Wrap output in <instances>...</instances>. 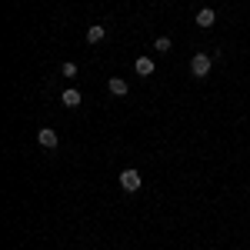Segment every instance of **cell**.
Instances as JSON below:
<instances>
[{
  "label": "cell",
  "instance_id": "1",
  "mask_svg": "<svg viewBox=\"0 0 250 250\" xmlns=\"http://www.w3.org/2000/svg\"><path fill=\"white\" fill-rule=\"evenodd\" d=\"M210 63H213V60L207 57V54H193V60H190V74L204 80L207 74H210Z\"/></svg>",
  "mask_w": 250,
  "mask_h": 250
},
{
  "label": "cell",
  "instance_id": "2",
  "mask_svg": "<svg viewBox=\"0 0 250 250\" xmlns=\"http://www.w3.org/2000/svg\"><path fill=\"white\" fill-rule=\"evenodd\" d=\"M193 23H197V27H204V30H210L213 23H217V14H213L210 7H204V10H197V17H193Z\"/></svg>",
  "mask_w": 250,
  "mask_h": 250
},
{
  "label": "cell",
  "instance_id": "3",
  "mask_svg": "<svg viewBox=\"0 0 250 250\" xmlns=\"http://www.w3.org/2000/svg\"><path fill=\"white\" fill-rule=\"evenodd\" d=\"M120 187H124L127 193H134L137 187H140V173H137V170H124V173H120Z\"/></svg>",
  "mask_w": 250,
  "mask_h": 250
},
{
  "label": "cell",
  "instance_id": "4",
  "mask_svg": "<svg viewBox=\"0 0 250 250\" xmlns=\"http://www.w3.org/2000/svg\"><path fill=\"white\" fill-rule=\"evenodd\" d=\"M37 140H40V147H43V150H54V147H57V134H54L50 127H40Z\"/></svg>",
  "mask_w": 250,
  "mask_h": 250
},
{
  "label": "cell",
  "instance_id": "5",
  "mask_svg": "<svg viewBox=\"0 0 250 250\" xmlns=\"http://www.w3.org/2000/svg\"><path fill=\"white\" fill-rule=\"evenodd\" d=\"M60 100H63V107H70V110H77L80 104H83V97H80V90H77V87L63 90V94H60Z\"/></svg>",
  "mask_w": 250,
  "mask_h": 250
},
{
  "label": "cell",
  "instance_id": "6",
  "mask_svg": "<svg viewBox=\"0 0 250 250\" xmlns=\"http://www.w3.org/2000/svg\"><path fill=\"white\" fill-rule=\"evenodd\" d=\"M134 70L140 74V77H150V74H154V60H150V57H137Z\"/></svg>",
  "mask_w": 250,
  "mask_h": 250
},
{
  "label": "cell",
  "instance_id": "7",
  "mask_svg": "<svg viewBox=\"0 0 250 250\" xmlns=\"http://www.w3.org/2000/svg\"><path fill=\"white\" fill-rule=\"evenodd\" d=\"M107 87H110V94H114V97H127V80H124V77H110Z\"/></svg>",
  "mask_w": 250,
  "mask_h": 250
},
{
  "label": "cell",
  "instance_id": "8",
  "mask_svg": "<svg viewBox=\"0 0 250 250\" xmlns=\"http://www.w3.org/2000/svg\"><path fill=\"white\" fill-rule=\"evenodd\" d=\"M104 37H107V30H104V23H94V27L87 30V43H100Z\"/></svg>",
  "mask_w": 250,
  "mask_h": 250
},
{
  "label": "cell",
  "instance_id": "9",
  "mask_svg": "<svg viewBox=\"0 0 250 250\" xmlns=\"http://www.w3.org/2000/svg\"><path fill=\"white\" fill-rule=\"evenodd\" d=\"M170 47H173V43H170V37H157V40H154V50H157V54H167Z\"/></svg>",
  "mask_w": 250,
  "mask_h": 250
},
{
  "label": "cell",
  "instance_id": "10",
  "mask_svg": "<svg viewBox=\"0 0 250 250\" xmlns=\"http://www.w3.org/2000/svg\"><path fill=\"white\" fill-rule=\"evenodd\" d=\"M60 74H63V77H77V63H74V60H67V63H63V67H60Z\"/></svg>",
  "mask_w": 250,
  "mask_h": 250
}]
</instances>
